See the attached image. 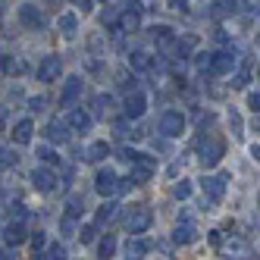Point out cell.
Listing matches in <instances>:
<instances>
[{
  "label": "cell",
  "instance_id": "9c48e42d",
  "mask_svg": "<svg viewBox=\"0 0 260 260\" xmlns=\"http://www.w3.org/2000/svg\"><path fill=\"white\" fill-rule=\"evenodd\" d=\"M63 72V60L57 57V53H47V57L41 60V66H38V82H53Z\"/></svg>",
  "mask_w": 260,
  "mask_h": 260
},
{
  "label": "cell",
  "instance_id": "ab89813d",
  "mask_svg": "<svg viewBox=\"0 0 260 260\" xmlns=\"http://www.w3.org/2000/svg\"><path fill=\"white\" fill-rule=\"evenodd\" d=\"M4 72H19V63L13 57H4Z\"/></svg>",
  "mask_w": 260,
  "mask_h": 260
},
{
  "label": "cell",
  "instance_id": "603a6c76",
  "mask_svg": "<svg viewBox=\"0 0 260 260\" xmlns=\"http://www.w3.org/2000/svg\"><path fill=\"white\" fill-rule=\"evenodd\" d=\"M116 207H119V204H113V201H107L104 207L98 210V216H94V226H107V222H110V219L116 216Z\"/></svg>",
  "mask_w": 260,
  "mask_h": 260
},
{
  "label": "cell",
  "instance_id": "f6af8a7d",
  "mask_svg": "<svg viewBox=\"0 0 260 260\" xmlns=\"http://www.w3.org/2000/svg\"><path fill=\"white\" fill-rule=\"evenodd\" d=\"M4 260H16V254L13 251H4Z\"/></svg>",
  "mask_w": 260,
  "mask_h": 260
},
{
  "label": "cell",
  "instance_id": "8d00e7d4",
  "mask_svg": "<svg viewBox=\"0 0 260 260\" xmlns=\"http://www.w3.org/2000/svg\"><path fill=\"white\" fill-rule=\"evenodd\" d=\"M245 85H248V69H241V72H235L232 88H245Z\"/></svg>",
  "mask_w": 260,
  "mask_h": 260
},
{
  "label": "cell",
  "instance_id": "f35d334b",
  "mask_svg": "<svg viewBox=\"0 0 260 260\" xmlns=\"http://www.w3.org/2000/svg\"><path fill=\"white\" fill-rule=\"evenodd\" d=\"M44 104H47L44 98H31V101H28V107H31V113H41V110H44Z\"/></svg>",
  "mask_w": 260,
  "mask_h": 260
},
{
  "label": "cell",
  "instance_id": "83f0119b",
  "mask_svg": "<svg viewBox=\"0 0 260 260\" xmlns=\"http://www.w3.org/2000/svg\"><path fill=\"white\" fill-rule=\"evenodd\" d=\"M191 47H194V38H182V41H176V60H185L191 53Z\"/></svg>",
  "mask_w": 260,
  "mask_h": 260
},
{
  "label": "cell",
  "instance_id": "cb8c5ba5",
  "mask_svg": "<svg viewBox=\"0 0 260 260\" xmlns=\"http://www.w3.org/2000/svg\"><path fill=\"white\" fill-rule=\"evenodd\" d=\"M60 28H63L66 38H76V28H79L76 13H63V16H60Z\"/></svg>",
  "mask_w": 260,
  "mask_h": 260
},
{
  "label": "cell",
  "instance_id": "5bb4252c",
  "mask_svg": "<svg viewBox=\"0 0 260 260\" xmlns=\"http://www.w3.org/2000/svg\"><path fill=\"white\" fill-rule=\"evenodd\" d=\"M69 128H72V125L63 122V119H50L44 135H47V141H53V144H66V141L72 138V135H69Z\"/></svg>",
  "mask_w": 260,
  "mask_h": 260
},
{
  "label": "cell",
  "instance_id": "d4e9b609",
  "mask_svg": "<svg viewBox=\"0 0 260 260\" xmlns=\"http://www.w3.org/2000/svg\"><path fill=\"white\" fill-rule=\"evenodd\" d=\"M151 31H154V41H157V44H176L173 28H170V25H154Z\"/></svg>",
  "mask_w": 260,
  "mask_h": 260
},
{
  "label": "cell",
  "instance_id": "1f68e13d",
  "mask_svg": "<svg viewBox=\"0 0 260 260\" xmlns=\"http://www.w3.org/2000/svg\"><path fill=\"white\" fill-rule=\"evenodd\" d=\"M31 248H35V257H41L47 248H44V232H31Z\"/></svg>",
  "mask_w": 260,
  "mask_h": 260
},
{
  "label": "cell",
  "instance_id": "277c9868",
  "mask_svg": "<svg viewBox=\"0 0 260 260\" xmlns=\"http://www.w3.org/2000/svg\"><path fill=\"white\" fill-rule=\"evenodd\" d=\"M226 185H229V173L204 176V179H201V188H204V198H207V204L222 201V194H226Z\"/></svg>",
  "mask_w": 260,
  "mask_h": 260
},
{
  "label": "cell",
  "instance_id": "b9f144b4",
  "mask_svg": "<svg viewBox=\"0 0 260 260\" xmlns=\"http://www.w3.org/2000/svg\"><path fill=\"white\" fill-rule=\"evenodd\" d=\"M4 166H16V154L13 151H4Z\"/></svg>",
  "mask_w": 260,
  "mask_h": 260
},
{
  "label": "cell",
  "instance_id": "836d02e7",
  "mask_svg": "<svg viewBox=\"0 0 260 260\" xmlns=\"http://www.w3.org/2000/svg\"><path fill=\"white\" fill-rule=\"evenodd\" d=\"M38 157H41L44 163H60V157H57V154H53V151H50V147H38Z\"/></svg>",
  "mask_w": 260,
  "mask_h": 260
},
{
  "label": "cell",
  "instance_id": "7a4b0ae2",
  "mask_svg": "<svg viewBox=\"0 0 260 260\" xmlns=\"http://www.w3.org/2000/svg\"><path fill=\"white\" fill-rule=\"evenodd\" d=\"M219 254L222 257H229V260H254V251H251V245L241 235H235V232H229V235H222L219 238Z\"/></svg>",
  "mask_w": 260,
  "mask_h": 260
},
{
  "label": "cell",
  "instance_id": "3957f363",
  "mask_svg": "<svg viewBox=\"0 0 260 260\" xmlns=\"http://www.w3.org/2000/svg\"><path fill=\"white\" fill-rule=\"evenodd\" d=\"M151 222H154L151 207H147V204H135V207H128V213H125V232L128 235L147 232V229H151Z\"/></svg>",
  "mask_w": 260,
  "mask_h": 260
},
{
  "label": "cell",
  "instance_id": "60d3db41",
  "mask_svg": "<svg viewBox=\"0 0 260 260\" xmlns=\"http://www.w3.org/2000/svg\"><path fill=\"white\" fill-rule=\"evenodd\" d=\"M248 107L254 110V113H260V94L254 91V94H248Z\"/></svg>",
  "mask_w": 260,
  "mask_h": 260
},
{
  "label": "cell",
  "instance_id": "52a82bcc",
  "mask_svg": "<svg viewBox=\"0 0 260 260\" xmlns=\"http://www.w3.org/2000/svg\"><path fill=\"white\" fill-rule=\"evenodd\" d=\"M235 50H216L213 60H210V76H226V72L235 69Z\"/></svg>",
  "mask_w": 260,
  "mask_h": 260
},
{
  "label": "cell",
  "instance_id": "2e32d148",
  "mask_svg": "<svg viewBox=\"0 0 260 260\" xmlns=\"http://www.w3.org/2000/svg\"><path fill=\"white\" fill-rule=\"evenodd\" d=\"M79 94H82V79H79V76H69V79H66V85H63L60 104H63V107H72V104L79 101Z\"/></svg>",
  "mask_w": 260,
  "mask_h": 260
},
{
  "label": "cell",
  "instance_id": "ffe728a7",
  "mask_svg": "<svg viewBox=\"0 0 260 260\" xmlns=\"http://www.w3.org/2000/svg\"><path fill=\"white\" fill-rule=\"evenodd\" d=\"M128 66H132L135 72H147L154 66V60H151V53H144V50H135L132 57H128Z\"/></svg>",
  "mask_w": 260,
  "mask_h": 260
},
{
  "label": "cell",
  "instance_id": "f1b7e54d",
  "mask_svg": "<svg viewBox=\"0 0 260 260\" xmlns=\"http://www.w3.org/2000/svg\"><path fill=\"white\" fill-rule=\"evenodd\" d=\"M113 132H116V138H141L144 132H135V128H128V122H116L113 125Z\"/></svg>",
  "mask_w": 260,
  "mask_h": 260
},
{
  "label": "cell",
  "instance_id": "30bf717a",
  "mask_svg": "<svg viewBox=\"0 0 260 260\" xmlns=\"http://www.w3.org/2000/svg\"><path fill=\"white\" fill-rule=\"evenodd\" d=\"M31 185L38 191H44V194H50L53 188H57V176H53L47 166H38V170H31Z\"/></svg>",
  "mask_w": 260,
  "mask_h": 260
},
{
  "label": "cell",
  "instance_id": "8fae6325",
  "mask_svg": "<svg viewBox=\"0 0 260 260\" xmlns=\"http://www.w3.org/2000/svg\"><path fill=\"white\" fill-rule=\"evenodd\" d=\"M151 176H154V160H151V157H141L138 163H132V170H128V179H132V185H144Z\"/></svg>",
  "mask_w": 260,
  "mask_h": 260
},
{
  "label": "cell",
  "instance_id": "ee69618b",
  "mask_svg": "<svg viewBox=\"0 0 260 260\" xmlns=\"http://www.w3.org/2000/svg\"><path fill=\"white\" fill-rule=\"evenodd\" d=\"M251 157H254V160H260V144H254V147H251Z\"/></svg>",
  "mask_w": 260,
  "mask_h": 260
},
{
  "label": "cell",
  "instance_id": "d590c367",
  "mask_svg": "<svg viewBox=\"0 0 260 260\" xmlns=\"http://www.w3.org/2000/svg\"><path fill=\"white\" fill-rule=\"evenodd\" d=\"M94 232H98V226H94V222H91V226H82V241H85V245H88V241H94Z\"/></svg>",
  "mask_w": 260,
  "mask_h": 260
},
{
  "label": "cell",
  "instance_id": "ac0fdd59",
  "mask_svg": "<svg viewBox=\"0 0 260 260\" xmlns=\"http://www.w3.org/2000/svg\"><path fill=\"white\" fill-rule=\"evenodd\" d=\"M31 135H35L31 119H19V122L13 125V141H16V144H28V141H31Z\"/></svg>",
  "mask_w": 260,
  "mask_h": 260
},
{
  "label": "cell",
  "instance_id": "7bdbcfd3",
  "mask_svg": "<svg viewBox=\"0 0 260 260\" xmlns=\"http://www.w3.org/2000/svg\"><path fill=\"white\" fill-rule=\"evenodd\" d=\"M76 7H79L82 13H88V10H91V7H94V4H91V0H82V4H76Z\"/></svg>",
  "mask_w": 260,
  "mask_h": 260
},
{
  "label": "cell",
  "instance_id": "74e56055",
  "mask_svg": "<svg viewBox=\"0 0 260 260\" xmlns=\"http://www.w3.org/2000/svg\"><path fill=\"white\" fill-rule=\"evenodd\" d=\"M63 235H76V219L63 216Z\"/></svg>",
  "mask_w": 260,
  "mask_h": 260
},
{
  "label": "cell",
  "instance_id": "bcb514c9",
  "mask_svg": "<svg viewBox=\"0 0 260 260\" xmlns=\"http://www.w3.org/2000/svg\"><path fill=\"white\" fill-rule=\"evenodd\" d=\"M257 79H260V66H257Z\"/></svg>",
  "mask_w": 260,
  "mask_h": 260
},
{
  "label": "cell",
  "instance_id": "6da1fadb",
  "mask_svg": "<svg viewBox=\"0 0 260 260\" xmlns=\"http://www.w3.org/2000/svg\"><path fill=\"white\" fill-rule=\"evenodd\" d=\"M194 151H198V160L204 163V166H216L219 160H222V141L216 138V135H198L194 138Z\"/></svg>",
  "mask_w": 260,
  "mask_h": 260
},
{
  "label": "cell",
  "instance_id": "7402d4cb",
  "mask_svg": "<svg viewBox=\"0 0 260 260\" xmlns=\"http://www.w3.org/2000/svg\"><path fill=\"white\" fill-rule=\"evenodd\" d=\"M113 254H116V235L107 232V235L98 241V257H101V260H110Z\"/></svg>",
  "mask_w": 260,
  "mask_h": 260
},
{
  "label": "cell",
  "instance_id": "d6a6232c",
  "mask_svg": "<svg viewBox=\"0 0 260 260\" xmlns=\"http://www.w3.org/2000/svg\"><path fill=\"white\" fill-rule=\"evenodd\" d=\"M235 10H238V4H213V16H229Z\"/></svg>",
  "mask_w": 260,
  "mask_h": 260
},
{
  "label": "cell",
  "instance_id": "7c38bea8",
  "mask_svg": "<svg viewBox=\"0 0 260 260\" xmlns=\"http://www.w3.org/2000/svg\"><path fill=\"white\" fill-rule=\"evenodd\" d=\"M19 19H22V25L25 28H35V31H41L47 22H44V16H41V10L38 7H31V4H22L19 7Z\"/></svg>",
  "mask_w": 260,
  "mask_h": 260
},
{
  "label": "cell",
  "instance_id": "ba28073f",
  "mask_svg": "<svg viewBox=\"0 0 260 260\" xmlns=\"http://www.w3.org/2000/svg\"><path fill=\"white\" fill-rule=\"evenodd\" d=\"M198 238V226H194V219L191 216H185L176 222V229H173V241L176 245H191V241Z\"/></svg>",
  "mask_w": 260,
  "mask_h": 260
},
{
  "label": "cell",
  "instance_id": "e0dca14e",
  "mask_svg": "<svg viewBox=\"0 0 260 260\" xmlns=\"http://www.w3.org/2000/svg\"><path fill=\"white\" fill-rule=\"evenodd\" d=\"M122 251H125V260H141L147 251H151V241L147 238H128Z\"/></svg>",
  "mask_w": 260,
  "mask_h": 260
},
{
  "label": "cell",
  "instance_id": "d6986e66",
  "mask_svg": "<svg viewBox=\"0 0 260 260\" xmlns=\"http://www.w3.org/2000/svg\"><path fill=\"white\" fill-rule=\"evenodd\" d=\"M104 157H110V144H107V141H94V144L85 151V160H88V163H101Z\"/></svg>",
  "mask_w": 260,
  "mask_h": 260
},
{
  "label": "cell",
  "instance_id": "484cf974",
  "mask_svg": "<svg viewBox=\"0 0 260 260\" xmlns=\"http://www.w3.org/2000/svg\"><path fill=\"white\" fill-rule=\"evenodd\" d=\"M110 104H113V98H110V94H98L94 98V107H91V116H104Z\"/></svg>",
  "mask_w": 260,
  "mask_h": 260
},
{
  "label": "cell",
  "instance_id": "44dd1931",
  "mask_svg": "<svg viewBox=\"0 0 260 260\" xmlns=\"http://www.w3.org/2000/svg\"><path fill=\"white\" fill-rule=\"evenodd\" d=\"M69 125L76 128V132H88V128H91V113H85V110H72V113H69Z\"/></svg>",
  "mask_w": 260,
  "mask_h": 260
},
{
  "label": "cell",
  "instance_id": "8992f818",
  "mask_svg": "<svg viewBox=\"0 0 260 260\" xmlns=\"http://www.w3.org/2000/svg\"><path fill=\"white\" fill-rule=\"evenodd\" d=\"M157 128L166 138H176V135H182V128H185V116L179 113V110H166V113L160 116V122H157Z\"/></svg>",
  "mask_w": 260,
  "mask_h": 260
},
{
  "label": "cell",
  "instance_id": "4316f807",
  "mask_svg": "<svg viewBox=\"0 0 260 260\" xmlns=\"http://www.w3.org/2000/svg\"><path fill=\"white\" fill-rule=\"evenodd\" d=\"M35 260H66V248L63 245H50L41 257H35Z\"/></svg>",
  "mask_w": 260,
  "mask_h": 260
},
{
  "label": "cell",
  "instance_id": "4fadbf2b",
  "mask_svg": "<svg viewBox=\"0 0 260 260\" xmlns=\"http://www.w3.org/2000/svg\"><path fill=\"white\" fill-rule=\"evenodd\" d=\"M144 107H147V98L141 91H132V94L125 98V104H122V113H125V119H138L144 113Z\"/></svg>",
  "mask_w": 260,
  "mask_h": 260
},
{
  "label": "cell",
  "instance_id": "e575fe53",
  "mask_svg": "<svg viewBox=\"0 0 260 260\" xmlns=\"http://www.w3.org/2000/svg\"><path fill=\"white\" fill-rule=\"evenodd\" d=\"M229 125H232V135L238 138V135H241V119H238L235 110H229Z\"/></svg>",
  "mask_w": 260,
  "mask_h": 260
},
{
  "label": "cell",
  "instance_id": "5b68a950",
  "mask_svg": "<svg viewBox=\"0 0 260 260\" xmlns=\"http://www.w3.org/2000/svg\"><path fill=\"white\" fill-rule=\"evenodd\" d=\"M94 191L104 194V198L122 191V182H119V176L110 170V166H107V170H98V176H94Z\"/></svg>",
  "mask_w": 260,
  "mask_h": 260
},
{
  "label": "cell",
  "instance_id": "4dcf8cb0",
  "mask_svg": "<svg viewBox=\"0 0 260 260\" xmlns=\"http://www.w3.org/2000/svg\"><path fill=\"white\" fill-rule=\"evenodd\" d=\"M173 198H179V201L191 198V185L185 182V179H182V182H176V185H173Z\"/></svg>",
  "mask_w": 260,
  "mask_h": 260
},
{
  "label": "cell",
  "instance_id": "7dc6e473",
  "mask_svg": "<svg viewBox=\"0 0 260 260\" xmlns=\"http://www.w3.org/2000/svg\"><path fill=\"white\" fill-rule=\"evenodd\" d=\"M257 204H260V194H257Z\"/></svg>",
  "mask_w": 260,
  "mask_h": 260
},
{
  "label": "cell",
  "instance_id": "f546056e",
  "mask_svg": "<svg viewBox=\"0 0 260 260\" xmlns=\"http://www.w3.org/2000/svg\"><path fill=\"white\" fill-rule=\"evenodd\" d=\"M82 207H85V204H82L79 194H76V198H69V210H66V216H69V219H79V216H82Z\"/></svg>",
  "mask_w": 260,
  "mask_h": 260
},
{
  "label": "cell",
  "instance_id": "9a60e30c",
  "mask_svg": "<svg viewBox=\"0 0 260 260\" xmlns=\"http://www.w3.org/2000/svg\"><path fill=\"white\" fill-rule=\"evenodd\" d=\"M25 238H28V226H25V222H7V229H4V245L16 248V245H22Z\"/></svg>",
  "mask_w": 260,
  "mask_h": 260
}]
</instances>
